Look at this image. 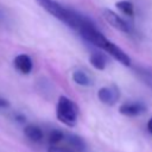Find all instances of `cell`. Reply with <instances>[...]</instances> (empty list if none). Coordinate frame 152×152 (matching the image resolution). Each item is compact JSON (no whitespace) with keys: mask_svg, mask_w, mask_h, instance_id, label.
Listing matches in <instances>:
<instances>
[{"mask_svg":"<svg viewBox=\"0 0 152 152\" xmlns=\"http://www.w3.org/2000/svg\"><path fill=\"white\" fill-rule=\"evenodd\" d=\"M84 40H87L88 43L100 48L101 50L106 51L107 53H109L114 59H116L118 62H120L122 65L125 66H131L132 64V61L129 58V56L120 48L116 44H114L113 42L108 40L106 38V36L96 27V25L90 20L88 19L82 26L81 28L77 31Z\"/></svg>","mask_w":152,"mask_h":152,"instance_id":"obj_1","label":"cell"},{"mask_svg":"<svg viewBox=\"0 0 152 152\" xmlns=\"http://www.w3.org/2000/svg\"><path fill=\"white\" fill-rule=\"evenodd\" d=\"M46 12H49L51 15L56 17L58 20L68 25L70 28L78 31V28L83 25V23L88 19V17L83 15L82 13H78L74 10L66 8L56 0H36Z\"/></svg>","mask_w":152,"mask_h":152,"instance_id":"obj_2","label":"cell"},{"mask_svg":"<svg viewBox=\"0 0 152 152\" xmlns=\"http://www.w3.org/2000/svg\"><path fill=\"white\" fill-rule=\"evenodd\" d=\"M65 138V133L58 128H53L52 131L49 132V135H48V142H49V146H53V145H58L61 142H63Z\"/></svg>","mask_w":152,"mask_h":152,"instance_id":"obj_13","label":"cell"},{"mask_svg":"<svg viewBox=\"0 0 152 152\" xmlns=\"http://www.w3.org/2000/svg\"><path fill=\"white\" fill-rule=\"evenodd\" d=\"M115 6L120 12H122L127 17H133L134 15V6H133V4L131 1L121 0V1H118L115 4Z\"/></svg>","mask_w":152,"mask_h":152,"instance_id":"obj_14","label":"cell"},{"mask_svg":"<svg viewBox=\"0 0 152 152\" xmlns=\"http://www.w3.org/2000/svg\"><path fill=\"white\" fill-rule=\"evenodd\" d=\"M146 110V106L139 101L125 102L119 107V112L125 116H138Z\"/></svg>","mask_w":152,"mask_h":152,"instance_id":"obj_6","label":"cell"},{"mask_svg":"<svg viewBox=\"0 0 152 152\" xmlns=\"http://www.w3.org/2000/svg\"><path fill=\"white\" fill-rule=\"evenodd\" d=\"M147 131H148L150 134L152 135V118H150L148 121H147Z\"/></svg>","mask_w":152,"mask_h":152,"instance_id":"obj_17","label":"cell"},{"mask_svg":"<svg viewBox=\"0 0 152 152\" xmlns=\"http://www.w3.org/2000/svg\"><path fill=\"white\" fill-rule=\"evenodd\" d=\"M64 142L66 145H69L76 152H86V150H87V145H86V141L83 140V138H81L80 135L74 134V133L65 134Z\"/></svg>","mask_w":152,"mask_h":152,"instance_id":"obj_8","label":"cell"},{"mask_svg":"<svg viewBox=\"0 0 152 152\" xmlns=\"http://www.w3.org/2000/svg\"><path fill=\"white\" fill-rule=\"evenodd\" d=\"M71 77H72V81H74L76 84L82 86V87H89V86H91V83H93L90 76H89L84 70H82V69H76V70H74Z\"/></svg>","mask_w":152,"mask_h":152,"instance_id":"obj_10","label":"cell"},{"mask_svg":"<svg viewBox=\"0 0 152 152\" xmlns=\"http://www.w3.org/2000/svg\"><path fill=\"white\" fill-rule=\"evenodd\" d=\"M8 107H10L8 100H6L5 97L0 96V109H5V108H8Z\"/></svg>","mask_w":152,"mask_h":152,"instance_id":"obj_16","label":"cell"},{"mask_svg":"<svg viewBox=\"0 0 152 152\" xmlns=\"http://www.w3.org/2000/svg\"><path fill=\"white\" fill-rule=\"evenodd\" d=\"M48 152H76L75 150H72L69 145H66L63 140V142L58 144V145H53V146H49L48 147Z\"/></svg>","mask_w":152,"mask_h":152,"instance_id":"obj_15","label":"cell"},{"mask_svg":"<svg viewBox=\"0 0 152 152\" xmlns=\"http://www.w3.org/2000/svg\"><path fill=\"white\" fill-rule=\"evenodd\" d=\"M134 70H135L137 76H138L147 87H150V88L152 89V69L148 68V66H141V65H139V66H137Z\"/></svg>","mask_w":152,"mask_h":152,"instance_id":"obj_11","label":"cell"},{"mask_svg":"<svg viewBox=\"0 0 152 152\" xmlns=\"http://www.w3.org/2000/svg\"><path fill=\"white\" fill-rule=\"evenodd\" d=\"M13 65L14 68L23 75H28L32 69H33V63H32V59L26 53H20V55H17L13 59Z\"/></svg>","mask_w":152,"mask_h":152,"instance_id":"obj_7","label":"cell"},{"mask_svg":"<svg viewBox=\"0 0 152 152\" xmlns=\"http://www.w3.org/2000/svg\"><path fill=\"white\" fill-rule=\"evenodd\" d=\"M102 15H103L104 20L110 26H113L115 30H118L120 32H124V33H129L131 32L129 24L125 19H122L119 14H116L114 11H112V10H103Z\"/></svg>","mask_w":152,"mask_h":152,"instance_id":"obj_4","label":"cell"},{"mask_svg":"<svg viewBox=\"0 0 152 152\" xmlns=\"http://www.w3.org/2000/svg\"><path fill=\"white\" fill-rule=\"evenodd\" d=\"M97 97L102 103L108 104V106H113L118 102V100L120 97V91L115 86L102 87L97 91Z\"/></svg>","mask_w":152,"mask_h":152,"instance_id":"obj_5","label":"cell"},{"mask_svg":"<svg viewBox=\"0 0 152 152\" xmlns=\"http://www.w3.org/2000/svg\"><path fill=\"white\" fill-rule=\"evenodd\" d=\"M56 116L57 119L68 127H74L77 124L78 108L76 103L69 97L62 95L58 97L56 106Z\"/></svg>","mask_w":152,"mask_h":152,"instance_id":"obj_3","label":"cell"},{"mask_svg":"<svg viewBox=\"0 0 152 152\" xmlns=\"http://www.w3.org/2000/svg\"><path fill=\"white\" fill-rule=\"evenodd\" d=\"M24 134L28 140H31L33 142H39L44 138V132L37 125H27V126H25Z\"/></svg>","mask_w":152,"mask_h":152,"instance_id":"obj_9","label":"cell"},{"mask_svg":"<svg viewBox=\"0 0 152 152\" xmlns=\"http://www.w3.org/2000/svg\"><path fill=\"white\" fill-rule=\"evenodd\" d=\"M89 63L97 70H103L107 65V57L100 52H93L89 56Z\"/></svg>","mask_w":152,"mask_h":152,"instance_id":"obj_12","label":"cell"}]
</instances>
